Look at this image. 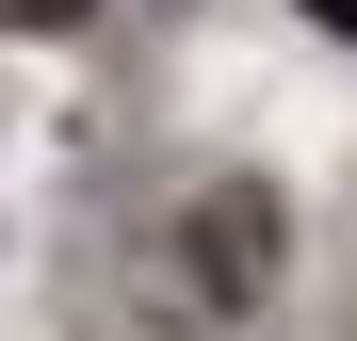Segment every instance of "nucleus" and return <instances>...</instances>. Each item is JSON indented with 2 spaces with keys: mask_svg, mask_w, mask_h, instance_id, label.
Returning <instances> with one entry per match:
<instances>
[{
  "mask_svg": "<svg viewBox=\"0 0 357 341\" xmlns=\"http://www.w3.org/2000/svg\"><path fill=\"white\" fill-rule=\"evenodd\" d=\"M98 0H0V33H82Z\"/></svg>",
  "mask_w": 357,
  "mask_h": 341,
  "instance_id": "nucleus-1",
  "label": "nucleus"
},
{
  "mask_svg": "<svg viewBox=\"0 0 357 341\" xmlns=\"http://www.w3.org/2000/svg\"><path fill=\"white\" fill-rule=\"evenodd\" d=\"M309 17H325V33H357V0H309Z\"/></svg>",
  "mask_w": 357,
  "mask_h": 341,
  "instance_id": "nucleus-2",
  "label": "nucleus"
}]
</instances>
